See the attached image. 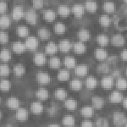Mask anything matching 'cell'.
<instances>
[{"label":"cell","instance_id":"1","mask_svg":"<svg viewBox=\"0 0 127 127\" xmlns=\"http://www.w3.org/2000/svg\"><path fill=\"white\" fill-rule=\"evenodd\" d=\"M116 28L119 31H127V6H122L113 17Z\"/></svg>","mask_w":127,"mask_h":127},{"label":"cell","instance_id":"2","mask_svg":"<svg viewBox=\"0 0 127 127\" xmlns=\"http://www.w3.org/2000/svg\"><path fill=\"white\" fill-rule=\"evenodd\" d=\"M113 123L117 127H121L126 123L127 118L123 113L116 111L112 116Z\"/></svg>","mask_w":127,"mask_h":127},{"label":"cell","instance_id":"3","mask_svg":"<svg viewBox=\"0 0 127 127\" xmlns=\"http://www.w3.org/2000/svg\"><path fill=\"white\" fill-rule=\"evenodd\" d=\"M26 21L32 25L36 24L37 20V15L34 10L29 9L24 15Z\"/></svg>","mask_w":127,"mask_h":127},{"label":"cell","instance_id":"4","mask_svg":"<svg viewBox=\"0 0 127 127\" xmlns=\"http://www.w3.org/2000/svg\"><path fill=\"white\" fill-rule=\"evenodd\" d=\"M25 45L28 49L33 51L37 48L39 45V41L36 38L30 36L26 39Z\"/></svg>","mask_w":127,"mask_h":127},{"label":"cell","instance_id":"5","mask_svg":"<svg viewBox=\"0 0 127 127\" xmlns=\"http://www.w3.org/2000/svg\"><path fill=\"white\" fill-rule=\"evenodd\" d=\"M37 80L39 84H47L50 82L51 77L49 74L44 72H39L37 74Z\"/></svg>","mask_w":127,"mask_h":127},{"label":"cell","instance_id":"6","mask_svg":"<svg viewBox=\"0 0 127 127\" xmlns=\"http://www.w3.org/2000/svg\"><path fill=\"white\" fill-rule=\"evenodd\" d=\"M24 15L23 8L20 6H15L12 11V17L16 21L20 20L24 16Z\"/></svg>","mask_w":127,"mask_h":127},{"label":"cell","instance_id":"7","mask_svg":"<svg viewBox=\"0 0 127 127\" xmlns=\"http://www.w3.org/2000/svg\"><path fill=\"white\" fill-rule=\"evenodd\" d=\"M16 117L19 121H26L29 117V112L25 108H19L16 112Z\"/></svg>","mask_w":127,"mask_h":127},{"label":"cell","instance_id":"8","mask_svg":"<svg viewBox=\"0 0 127 127\" xmlns=\"http://www.w3.org/2000/svg\"><path fill=\"white\" fill-rule=\"evenodd\" d=\"M125 42L124 37L120 34L114 35L111 39V43L113 45L115 46H122L124 45Z\"/></svg>","mask_w":127,"mask_h":127},{"label":"cell","instance_id":"9","mask_svg":"<svg viewBox=\"0 0 127 127\" xmlns=\"http://www.w3.org/2000/svg\"><path fill=\"white\" fill-rule=\"evenodd\" d=\"M43 109V106L39 102H33L31 105V110L32 113L36 115L41 114Z\"/></svg>","mask_w":127,"mask_h":127},{"label":"cell","instance_id":"10","mask_svg":"<svg viewBox=\"0 0 127 127\" xmlns=\"http://www.w3.org/2000/svg\"><path fill=\"white\" fill-rule=\"evenodd\" d=\"M6 105L7 107L12 110H17L19 108L20 101L17 98L11 97L8 99Z\"/></svg>","mask_w":127,"mask_h":127},{"label":"cell","instance_id":"11","mask_svg":"<svg viewBox=\"0 0 127 127\" xmlns=\"http://www.w3.org/2000/svg\"><path fill=\"white\" fill-rule=\"evenodd\" d=\"M109 101L113 103H118L123 99L122 94L118 91H114L109 96Z\"/></svg>","mask_w":127,"mask_h":127},{"label":"cell","instance_id":"12","mask_svg":"<svg viewBox=\"0 0 127 127\" xmlns=\"http://www.w3.org/2000/svg\"><path fill=\"white\" fill-rule=\"evenodd\" d=\"M35 64L37 66H41L45 64L46 62V58L43 54L38 53L35 54L33 58Z\"/></svg>","mask_w":127,"mask_h":127},{"label":"cell","instance_id":"13","mask_svg":"<svg viewBox=\"0 0 127 127\" xmlns=\"http://www.w3.org/2000/svg\"><path fill=\"white\" fill-rule=\"evenodd\" d=\"M93 107L97 110L102 108L104 105V101L103 98L98 96H95L92 98Z\"/></svg>","mask_w":127,"mask_h":127},{"label":"cell","instance_id":"14","mask_svg":"<svg viewBox=\"0 0 127 127\" xmlns=\"http://www.w3.org/2000/svg\"><path fill=\"white\" fill-rule=\"evenodd\" d=\"M72 45L68 40H63L59 42V48L62 52H68L71 49Z\"/></svg>","mask_w":127,"mask_h":127},{"label":"cell","instance_id":"15","mask_svg":"<svg viewBox=\"0 0 127 127\" xmlns=\"http://www.w3.org/2000/svg\"><path fill=\"white\" fill-rule=\"evenodd\" d=\"M36 96L41 100H45L49 98V92L45 88H39L36 92Z\"/></svg>","mask_w":127,"mask_h":127},{"label":"cell","instance_id":"16","mask_svg":"<svg viewBox=\"0 0 127 127\" xmlns=\"http://www.w3.org/2000/svg\"><path fill=\"white\" fill-rule=\"evenodd\" d=\"M101 85L103 88L105 90H109L113 86V79L110 76L104 77L102 80Z\"/></svg>","mask_w":127,"mask_h":127},{"label":"cell","instance_id":"17","mask_svg":"<svg viewBox=\"0 0 127 127\" xmlns=\"http://www.w3.org/2000/svg\"><path fill=\"white\" fill-rule=\"evenodd\" d=\"M62 124L66 127H72L75 124V119L72 116L66 115L62 119Z\"/></svg>","mask_w":127,"mask_h":127},{"label":"cell","instance_id":"18","mask_svg":"<svg viewBox=\"0 0 127 127\" xmlns=\"http://www.w3.org/2000/svg\"><path fill=\"white\" fill-rule=\"evenodd\" d=\"M26 46L22 42H16L13 44L12 46L13 51L17 54H20L23 53L26 49Z\"/></svg>","mask_w":127,"mask_h":127},{"label":"cell","instance_id":"19","mask_svg":"<svg viewBox=\"0 0 127 127\" xmlns=\"http://www.w3.org/2000/svg\"><path fill=\"white\" fill-rule=\"evenodd\" d=\"M72 10L75 17H81L83 16L84 14V8L82 5L76 4L72 6Z\"/></svg>","mask_w":127,"mask_h":127},{"label":"cell","instance_id":"20","mask_svg":"<svg viewBox=\"0 0 127 127\" xmlns=\"http://www.w3.org/2000/svg\"><path fill=\"white\" fill-rule=\"evenodd\" d=\"M57 50L56 45L54 42H50L45 47V51L46 54L49 55L54 54L56 53Z\"/></svg>","mask_w":127,"mask_h":127},{"label":"cell","instance_id":"21","mask_svg":"<svg viewBox=\"0 0 127 127\" xmlns=\"http://www.w3.org/2000/svg\"><path fill=\"white\" fill-rule=\"evenodd\" d=\"M97 84L96 79L94 77H89L86 80V87L89 90H93L95 89L96 87Z\"/></svg>","mask_w":127,"mask_h":127},{"label":"cell","instance_id":"22","mask_svg":"<svg viewBox=\"0 0 127 127\" xmlns=\"http://www.w3.org/2000/svg\"><path fill=\"white\" fill-rule=\"evenodd\" d=\"M64 105L66 109L69 111H74L77 108V103L73 99H68L65 101Z\"/></svg>","mask_w":127,"mask_h":127},{"label":"cell","instance_id":"23","mask_svg":"<svg viewBox=\"0 0 127 127\" xmlns=\"http://www.w3.org/2000/svg\"><path fill=\"white\" fill-rule=\"evenodd\" d=\"M87 71L88 67L86 65H79L75 68V73L78 76H84L87 75Z\"/></svg>","mask_w":127,"mask_h":127},{"label":"cell","instance_id":"24","mask_svg":"<svg viewBox=\"0 0 127 127\" xmlns=\"http://www.w3.org/2000/svg\"><path fill=\"white\" fill-rule=\"evenodd\" d=\"M74 50L76 54H81L85 52L86 46L82 42H78L74 45Z\"/></svg>","mask_w":127,"mask_h":127},{"label":"cell","instance_id":"25","mask_svg":"<svg viewBox=\"0 0 127 127\" xmlns=\"http://www.w3.org/2000/svg\"><path fill=\"white\" fill-rule=\"evenodd\" d=\"M67 93L66 91L64 89L59 88L56 90L55 97L56 99L60 100H63L66 98Z\"/></svg>","mask_w":127,"mask_h":127},{"label":"cell","instance_id":"26","mask_svg":"<svg viewBox=\"0 0 127 127\" xmlns=\"http://www.w3.org/2000/svg\"><path fill=\"white\" fill-rule=\"evenodd\" d=\"M44 17L45 20L48 22H51L56 19V14L54 11L49 9L45 11Z\"/></svg>","mask_w":127,"mask_h":127},{"label":"cell","instance_id":"27","mask_svg":"<svg viewBox=\"0 0 127 127\" xmlns=\"http://www.w3.org/2000/svg\"><path fill=\"white\" fill-rule=\"evenodd\" d=\"M38 34L39 37L43 40L48 39L51 36L50 32L48 29L45 28L39 29L38 31Z\"/></svg>","mask_w":127,"mask_h":127},{"label":"cell","instance_id":"28","mask_svg":"<svg viewBox=\"0 0 127 127\" xmlns=\"http://www.w3.org/2000/svg\"><path fill=\"white\" fill-rule=\"evenodd\" d=\"M93 109L92 107L89 106H86L83 107L81 111V115L85 117H93Z\"/></svg>","mask_w":127,"mask_h":127},{"label":"cell","instance_id":"29","mask_svg":"<svg viewBox=\"0 0 127 127\" xmlns=\"http://www.w3.org/2000/svg\"><path fill=\"white\" fill-rule=\"evenodd\" d=\"M78 37L81 41H87L90 39V32L86 29H81L78 32Z\"/></svg>","mask_w":127,"mask_h":127},{"label":"cell","instance_id":"30","mask_svg":"<svg viewBox=\"0 0 127 127\" xmlns=\"http://www.w3.org/2000/svg\"><path fill=\"white\" fill-rule=\"evenodd\" d=\"M85 6L86 9L91 12H94L97 10V3L93 0H87L86 1Z\"/></svg>","mask_w":127,"mask_h":127},{"label":"cell","instance_id":"31","mask_svg":"<svg viewBox=\"0 0 127 127\" xmlns=\"http://www.w3.org/2000/svg\"><path fill=\"white\" fill-rule=\"evenodd\" d=\"M11 20L7 16L0 17V27L3 29L7 28L11 25Z\"/></svg>","mask_w":127,"mask_h":127},{"label":"cell","instance_id":"32","mask_svg":"<svg viewBox=\"0 0 127 127\" xmlns=\"http://www.w3.org/2000/svg\"><path fill=\"white\" fill-rule=\"evenodd\" d=\"M95 56L97 59L103 60L107 57V52L102 48H97L95 50Z\"/></svg>","mask_w":127,"mask_h":127},{"label":"cell","instance_id":"33","mask_svg":"<svg viewBox=\"0 0 127 127\" xmlns=\"http://www.w3.org/2000/svg\"><path fill=\"white\" fill-rule=\"evenodd\" d=\"M11 59V54L6 49H4L0 52V59L4 62H8Z\"/></svg>","mask_w":127,"mask_h":127},{"label":"cell","instance_id":"34","mask_svg":"<svg viewBox=\"0 0 127 127\" xmlns=\"http://www.w3.org/2000/svg\"><path fill=\"white\" fill-rule=\"evenodd\" d=\"M64 65L67 68H74L76 65V60L75 58L71 56H66L64 59Z\"/></svg>","mask_w":127,"mask_h":127},{"label":"cell","instance_id":"35","mask_svg":"<svg viewBox=\"0 0 127 127\" xmlns=\"http://www.w3.org/2000/svg\"><path fill=\"white\" fill-rule=\"evenodd\" d=\"M58 79L61 81H66L69 79V73L68 71L62 69L59 71L58 75Z\"/></svg>","mask_w":127,"mask_h":127},{"label":"cell","instance_id":"36","mask_svg":"<svg viewBox=\"0 0 127 127\" xmlns=\"http://www.w3.org/2000/svg\"><path fill=\"white\" fill-rule=\"evenodd\" d=\"M58 11L59 14L63 17L68 16L69 15L70 12L68 6L64 5H61L59 6Z\"/></svg>","mask_w":127,"mask_h":127},{"label":"cell","instance_id":"37","mask_svg":"<svg viewBox=\"0 0 127 127\" xmlns=\"http://www.w3.org/2000/svg\"><path fill=\"white\" fill-rule=\"evenodd\" d=\"M11 88V83L6 79L2 80L0 81V90L3 92H7Z\"/></svg>","mask_w":127,"mask_h":127},{"label":"cell","instance_id":"38","mask_svg":"<svg viewBox=\"0 0 127 127\" xmlns=\"http://www.w3.org/2000/svg\"><path fill=\"white\" fill-rule=\"evenodd\" d=\"M14 72L17 76H22L25 72V68L21 64H18L14 67Z\"/></svg>","mask_w":127,"mask_h":127},{"label":"cell","instance_id":"39","mask_svg":"<svg viewBox=\"0 0 127 127\" xmlns=\"http://www.w3.org/2000/svg\"><path fill=\"white\" fill-rule=\"evenodd\" d=\"M116 86L118 90H126L127 89V80L125 78H118L116 81Z\"/></svg>","mask_w":127,"mask_h":127},{"label":"cell","instance_id":"40","mask_svg":"<svg viewBox=\"0 0 127 127\" xmlns=\"http://www.w3.org/2000/svg\"><path fill=\"white\" fill-rule=\"evenodd\" d=\"M70 87L72 90L75 91H78L82 88V83L79 80L74 79L72 80L71 82Z\"/></svg>","mask_w":127,"mask_h":127},{"label":"cell","instance_id":"41","mask_svg":"<svg viewBox=\"0 0 127 127\" xmlns=\"http://www.w3.org/2000/svg\"><path fill=\"white\" fill-rule=\"evenodd\" d=\"M66 30L65 24L62 23H57L54 26V31L55 33L58 34H63Z\"/></svg>","mask_w":127,"mask_h":127},{"label":"cell","instance_id":"42","mask_svg":"<svg viewBox=\"0 0 127 127\" xmlns=\"http://www.w3.org/2000/svg\"><path fill=\"white\" fill-rule=\"evenodd\" d=\"M103 8L105 12L111 13L115 10V6L112 2L106 1L103 5Z\"/></svg>","mask_w":127,"mask_h":127},{"label":"cell","instance_id":"43","mask_svg":"<svg viewBox=\"0 0 127 127\" xmlns=\"http://www.w3.org/2000/svg\"><path fill=\"white\" fill-rule=\"evenodd\" d=\"M99 21L100 24L102 26L105 27H107L110 25L111 20L110 17L106 15H103L100 16L99 19Z\"/></svg>","mask_w":127,"mask_h":127},{"label":"cell","instance_id":"44","mask_svg":"<svg viewBox=\"0 0 127 127\" xmlns=\"http://www.w3.org/2000/svg\"><path fill=\"white\" fill-rule=\"evenodd\" d=\"M97 42L100 45L104 46L108 44L109 39L106 35L101 34L99 35L97 37Z\"/></svg>","mask_w":127,"mask_h":127},{"label":"cell","instance_id":"45","mask_svg":"<svg viewBox=\"0 0 127 127\" xmlns=\"http://www.w3.org/2000/svg\"><path fill=\"white\" fill-rule=\"evenodd\" d=\"M49 64L51 68L57 69L59 68L60 66L61 61L58 57H53L50 59Z\"/></svg>","mask_w":127,"mask_h":127},{"label":"cell","instance_id":"46","mask_svg":"<svg viewBox=\"0 0 127 127\" xmlns=\"http://www.w3.org/2000/svg\"><path fill=\"white\" fill-rule=\"evenodd\" d=\"M17 34L21 37H25L27 36L29 34V29L24 26H19L17 28Z\"/></svg>","mask_w":127,"mask_h":127},{"label":"cell","instance_id":"47","mask_svg":"<svg viewBox=\"0 0 127 127\" xmlns=\"http://www.w3.org/2000/svg\"><path fill=\"white\" fill-rule=\"evenodd\" d=\"M95 125L96 127H109V123L104 118H100L97 119Z\"/></svg>","mask_w":127,"mask_h":127},{"label":"cell","instance_id":"48","mask_svg":"<svg viewBox=\"0 0 127 127\" xmlns=\"http://www.w3.org/2000/svg\"><path fill=\"white\" fill-rule=\"evenodd\" d=\"M10 72L9 68L7 65L2 64L0 65V76H7Z\"/></svg>","mask_w":127,"mask_h":127},{"label":"cell","instance_id":"49","mask_svg":"<svg viewBox=\"0 0 127 127\" xmlns=\"http://www.w3.org/2000/svg\"><path fill=\"white\" fill-rule=\"evenodd\" d=\"M98 72L103 73H106L109 72L110 68L108 65L105 64H100L97 67Z\"/></svg>","mask_w":127,"mask_h":127},{"label":"cell","instance_id":"50","mask_svg":"<svg viewBox=\"0 0 127 127\" xmlns=\"http://www.w3.org/2000/svg\"><path fill=\"white\" fill-rule=\"evenodd\" d=\"M8 41V35L4 32H0V43L6 44Z\"/></svg>","mask_w":127,"mask_h":127},{"label":"cell","instance_id":"51","mask_svg":"<svg viewBox=\"0 0 127 127\" xmlns=\"http://www.w3.org/2000/svg\"><path fill=\"white\" fill-rule=\"evenodd\" d=\"M32 3L34 7L36 9H41L43 6V2L42 0H33Z\"/></svg>","mask_w":127,"mask_h":127},{"label":"cell","instance_id":"52","mask_svg":"<svg viewBox=\"0 0 127 127\" xmlns=\"http://www.w3.org/2000/svg\"><path fill=\"white\" fill-rule=\"evenodd\" d=\"M7 9V4L4 1H0V13H4Z\"/></svg>","mask_w":127,"mask_h":127},{"label":"cell","instance_id":"53","mask_svg":"<svg viewBox=\"0 0 127 127\" xmlns=\"http://www.w3.org/2000/svg\"><path fill=\"white\" fill-rule=\"evenodd\" d=\"M81 127H93V124L92 122L89 120H85L82 122Z\"/></svg>","mask_w":127,"mask_h":127},{"label":"cell","instance_id":"54","mask_svg":"<svg viewBox=\"0 0 127 127\" xmlns=\"http://www.w3.org/2000/svg\"><path fill=\"white\" fill-rule=\"evenodd\" d=\"M56 111L57 110H56V107L54 105H52L48 109V112L49 115L51 116H54L56 114Z\"/></svg>","mask_w":127,"mask_h":127},{"label":"cell","instance_id":"55","mask_svg":"<svg viewBox=\"0 0 127 127\" xmlns=\"http://www.w3.org/2000/svg\"><path fill=\"white\" fill-rule=\"evenodd\" d=\"M121 56L123 61H127V49L123 50L121 54Z\"/></svg>","mask_w":127,"mask_h":127},{"label":"cell","instance_id":"56","mask_svg":"<svg viewBox=\"0 0 127 127\" xmlns=\"http://www.w3.org/2000/svg\"><path fill=\"white\" fill-rule=\"evenodd\" d=\"M117 60V58L115 56H111L109 57L108 59V61L111 64L114 63Z\"/></svg>","mask_w":127,"mask_h":127},{"label":"cell","instance_id":"57","mask_svg":"<svg viewBox=\"0 0 127 127\" xmlns=\"http://www.w3.org/2000/svg\"><path fill=\"white\" fill-rule=\"evenodd\" d=\"M112 75L113 77L114 78H118L120 76V71L118 70H115L113 71L112 74Z\"/></svg>","mask_w":127,"mask_h":127},{"label":"cell","instance_id":"58","mask_svg":"<svg viewBox=\"0 0 127 127\" xmlns=\"http://www.w3.org/2000/svg\"><path fill=\"white\" fill-rule=\"evenodd\" d=\"M123 107L127 109V98H125L124 100H123Z\"/></svg>","mask_w":127,"mask_h":127},{"label":"cell","instance_id":"59","mask_svg":"<svg viewBox=\"0 0 127 127\" xmlns=\"http://www.w3.org/2000/svg\"><path fill=\"white\" fill-rule=\"evenodd\" d=\"M48 127H61L58 124H51L48 126Z\"/></svg>","mask_w":127,"mask_h":127},{"label":"cell","instance_id":"60","mask_svg":"<svg viewBox=\"0 0 127 127\" xmlns=\"http://www.w3.org/2000/svg\"><path fill=\"white\" fill-rule=\"evenodd\" d=\"M2 117V113L1 112V111H0V119H1V118Z\"/></svg>","mask_w":127,"mask_h":127},{"label":"cell","instance_id":"61","mask_svg":"<svg viewBox=\"0 0 127 127\" xmlns=\"http://www.w3.org/2000/svg\"><path fill=\"white\" fill-rule=\"evenodd\" d=\"M124 1L125 3H127V0H124Z\"/></svg>","mask_w":127,"mask_h":127},{"label":"cell","instance_id":"62","mask_svg":"<svg viewBox=\"0 0 127 127\" xmlns=\"http://www.w3.org/2000/svg\"><path fill=\"white\" fill-rule=\"evenodd\" d=\"M126 75L127 76V68L126 69Z\"/></svg>","mask_w":127,"mask_h":127},{"label":"cell","instance_id":"63","mask_svg":"<svg viewBox=\"0 0 127 127\" xmlns=\"http://www.w3.org/2000/svg\"><path fill=\"white\" fill-rule=\"evenodd\" d=\"M0 102H1V99H0Z\"/></svg>","mask_w":127,"mask_h":127},{"label":"cell","instance_id":"64","mask_svg":"<svg viewBox=\"0 0 127 127\" xmlns=\"http://www.w3.org/2000/svg\"><path fill=\"white\" fill-rule=\"evenodd\" d=\"M126 127H127V123L126 124Z\"/></svg>","mask_w":127,"mask_h":127}]
</instances>
